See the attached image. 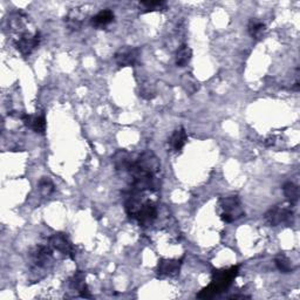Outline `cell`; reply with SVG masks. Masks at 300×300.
Listing matches in <instances>:
<instances>
[{
  "label": "cell",
  "instance_id": "obj_19",
  "mask_svg": "<svg viewBox=\"0 0 300 300\" xmlns=\"http://www.w3.org/2000/svg\"><path fill=\"white\" fill-rule=\"evenodd\" d=\"M274 263H276V266L278 270L281 271L283 273H290L293 271V266H292L291 260L288 259L286 256L279 255L277 256L276 259H274Z\"/></svg>",
  "mask_w": 300,
  "mask_h": 300
},
{
  "label": "cell",
  "instance_id": "obj_10",
  "mask_svg": "<svg viewBox=\"0 0 300 300\" xmlns=\"http://www.w3.org/2000/svg\"><path fill=\"white\" fill-rule=\"evenodd\" d=\"M181 266H182V260L162 259L158 263L157 274L160 277H173L176 274H178Z\"/></svg>",
  "mask_w": 300,
  "mask_h": 300
},
{
  "label": "cell",
  "instance_id": "obj_7",
  "mask_svg": "<svg viewBox=\"0 0 300 300\" xmlns=\"http://www.w3.org/2000/svg\"><path fill=\"white\" fill-rule=\"evenodd\" d=\"M53 249L49 244L42 245L39 244L30 252V262L35 269H42L46 267L47 264L50 263L53 256Z\"/></svg>",
  "mask_w": 300,
  "mask_h": 300
},
{
  "label": "cell",
  "instance_id": "obj_1",
  "mask_svg": "<svg viewBox=\"0 0 300 300\" xmlns=\"http://www.w3.org/2000/svg\"><path fill=\"white\" fill-rule=\"evenodd\" d=\"M239 273V266H231L229 269H222L216 270L212 272V279L211 283L204 287L197 297L200 299H210L214 298L215 295L222 293L225 291L227 287L232 284V281L236 279V277Z\"/></svg>",
  "mask_w": 300,
  "mask_h": 300
},
{
  "label": "cell",
  "instance_id": "obj_2",
  "mask_svg": "<svg viewBox=\"0 0 300 300\" xmlns=\"http://www.w3.org/2000/svg\"><path fill=\"white\" fill-rule=\"evenodd\" d=\"M161 162L151 150H146L140 155L136 161H134L128 169V173L133 181L148 176H156L160 171Z\"/></svg>",
  "mask_w": 300,
  "mask_h": 300
},
{
  "label": "cell",
  "instance_id": "obj_16",
  "mask_svg": "<svg viewBox=\"0 0 300 300\" xmlns=\"http://www.w3.org/2000/svg\"><path fill=\"white\" fill-rule=\"evenodd\" d=\"M193 59V49L188 45H182L176 53V65L178 67H186Z\"/></svg>",
  "mask_w": 300,
  "mask_h": 300
},
{
  "label": "cell",
  "instance_id": "obj_3",
  "mask_svg": "<svg viewBox=\"0 0 300 300\" xmlns=\"http://www.w3.org/2000/svg\"><path fill=\"white\" fill-rule=\"evenodd\" d=\"M220 208L223 210L222 215H220V219L225 223H233L245 216L241 198L236 196V195L222 198L220 200Z\"/></svg>",
  "mask_w": 300,
  "mask_h": 300
},
{
  "label": "cell",
  "instance_id": "obj_20",
  "mask_svg": "<svg viewBox=\"0 0 300 300\" xmlns=\"http://www.w3.org/2000/svg\"><path fill=\"white\" fill-rule=\"evenodd\" d=\"M85 278H86V274L82 272V271H78V272H75L74 276L70 279L71 288H73V290H77L78 292H80L82 288H84L87 285L85 283Z\"/></svg>",
  "mask_w": 300,
  "mask_h": 300
},
{
  "label": "cell",
  "instance_id": "obj_13",
  "mask_svg": "<svg viewBox=\"0 0 300 300\" xmlns=\"http://www.w3.org/2000/svg\"><path fill=\"white\" fill-rule=\"evenodd\" d=\"M65 23H66L67 27L71 31H79L82 27L84 24V17L79 9H73L70 11V13L67 14L65 18Z\"/></svg>",
  "mask_w": 300,
  "mask_h": 300
},
{
  "label": "cell",
  "instance_id": "obj_15",
  "mask_svg": "<svg viewBox=\"0 0 300 300\" xmlns=\"http://www.w3.org/2000/svg\"><path fill=\"white\" fill-rule=\"evenodd\" d=\"M114 20V13L110 10H103L101 11L92 18V25L95 28H102L106 27Z\"/></svg>",
  "mask_w": 300,
  "mask_h": 300
},
{
  "label": "cell",
  "instance_id": "obj_8",
  "mask_svg": "<svg viewBox=\"0 0 300 300\" xmlns=\"http://www.w3.org/2000/svg\"><path fill=\"white\" fill-rule=\"evenodd\" d=\"M140 56V49L135 47L125 46L121 47L120 49L115 53L114 59L117 66L120 67H130L134 66L137 63Z\"/></svg>",
  "mask_w": 300,
  "mask_h": 300
},
{
  "label": "cell",
  "instance_id": "obj_5",
  "mask_svg": "<svg viewBox=\"0 0 300 300\" xmlns=\"http://www.w3.org/2000/svg\"><path fill=\"white\" fill-rule=\"evenodd\" d=\"M293 218V212L290 207L285 205H277L271 208L265 214V220L271 226H278L281 224H288Z\"/></svg>",
  "mask_w": 300,
  "mask_h": 300
},
{
  "label": "cell",
  "instance_id": "obj_18",
  "mask_svg": "<svg viewBox=\"0 0 300 300\" xmlns=\"http://www.w3.org/2000/svg\"><path fill=\"white\" fill-rule=\"evenodd\" d=\"M283 191L285 197L290 205H294L299 200V188L292 182H286L283 186Z\"/></svg>",
  "mask_w": 300,
  "mask_h": 300
},
{
  "label": "cell",
  "instance_id": "obj_11",
  "mask_svg": "<svg viewBox=\"0 0 300 300\" xmlns=\"http://www.w3.org/2000/svg\"><path fill=\"white\" fill-rule=\"evenodd\" d=\"M21 121L24 122V125L26 127L31 128L34 133L37 134H45L47 122L43 115H28L23 114L20 116Z\"/></svg>",
  "mask_w": 300,
  "mask_h": 300
},
{
  "label": "cell",
  "instance_id": "obj_6",
  "mask_svg": "<svg viewBox=\"0 0 300 300\" xmlns=\"http://www.w3.org/2000/svg\"><path fill=\"white\" fill-rule=\"evenodd\" d=\"M40 41L41 35L39 32H35L33 34L25 32L14 41V45H16V48L19 50L20 54H23L24 56H27L40 45Z\"/></svg>",
  "mask_w": 300,
  "mask_h": 300
},
{
  "label": "cell",
  "instance_id": "obj_24",
  "mask_svg": "<svg viewBox=\"0 0 300 300\" xmlns=\"http://www.w3.org/2000/svg\"><path fill=\"white\" fill-rule=\"evenodd\" d=\"M140 5L144 7L146 12H150V11H158L165 7L164 2H142L140 3Z\"/></svg>",
  "mask_w": 300,
  "mask_h": 300
},
{
  "label": "cell",
  "instance_id": "obj_22",
  "mask_svg": "<svg viewBox=\"0 0 300 300\" xmlns=\"http://www.w3.org/2000/svg\"><path fill=\"white\" fill-rule=\"evenodd\" d=\"M26 23V17L23 13H16L9 19V25L12 30H20Z\"/></svg>",
  "mask_w": 300,
  "mask_h": 300
},
{
  "label": "cell",
  "instance_id": "obj_9",
  "mask_svg": "<svg viewBox=\"0 0 300 300\" xmlns=\"http://www.w3.org/2000/svg\"><path fill=\"white\" fill-rule=\"evenodd\" d=\"M157 217V208L155 207L153 202H143L141 205L139 212L135 216V220L140 224V226H148L156 219Z\"/></svg>",
  "mask_w": 300,
  "mask_h": 300
},
{
  "label": "cell",
  "instance_id": "obj_12",
  "mask_svg": "<svg viewBox=\"0 0 300 300\" xmlns=\"http://www.w3.org/2000/svg\"><path fill=\"white\" fill-rule=\"evenodd\" d=\"M132 155L126 150H118L113 156V163L117 171H128V169L133 163Z\"/></svg>",
  "mask_w": 300,
  "mask_h": 300
},
{
  "label": "cell",
  "instance_id": "obj_23",
  "mask_svg": "<svg viewBox=\"0 0 300 300\" xmlns=\"http://www.w3.org/2000/svg\"><path fill=\"white\" fill-rule=\"evenodd\" d=\"M140 95L146 100H151L156 96V89H155L154 86L149 84L142 85L140 87Z\"/></svg>",
  "mask_w": 300,
  "mask_h": 300
},
{
  "label": "cell",
  "instance_id": "obj_17",
  "mask_svg": "<svg viewBox=\"0 0 300 300\" xmlns=\"http://www.w3.org/2000/svg\"><path fill=\"white\" fill-rule=\"evenodd\" d=\"M248 31H249V34L251 35V38L258 40V39L263 38V35L266 31V26L265 24L262 23V21L258 19H251L249 21Z\"/></svg>",
  "mask_w": 300,
  "mask_h": 300
},
{
  "label": "cell",
  "instance_id": "obj_21",
  "mask_svg": "<svg viewBox=\"0 0 300 300\" xmlns=\"http://www.w3.org/2000/svg\"><path fill=\"white\" fill-rule=\"evenodd\" d=\"M39 190L43 197H49L54 191V184L49 177H42L39 181Z\"/></svg>",
  "mask_w": 300,
  "mask_h": 300
},
{
  "label": "cell",
  "instance_id": "obj_14",
  "mask_svg": "<svg viewBox=\"0 0 300 300\" xmlns=\"http://www.w3.org/2000/svg\"><path fill=\"white\" fill-rule=\"evenodd\" d=\"M188 141V135L186 129L183 127H179L178 129H176L175 132L172 133V135L169 140V143H170V147L172 148V150L175 151H179L183 149V147L186 146Z\"/></svg>",
  "mask_w": 300,
  "mask_h": 300
},
{
  "label": "cell",
  "instance_id": "obj_25",
  "mask_svg": "<svg viewBox=\"0 0 300 300\" xmlns=\"http://www.w3.org/2000/svg\"><path fill=\"white\" fill-rule=\"evenodd\" d=\"M274 143H276V137H273V136L267 137V139L265 140V142H264V144H265L266 147H272V146H274Z\"/></svg>",
  "mask_w": 300,
  "mask_h": 300
},
{
  "label": "cell",
  "instance_id": "obj_4",
  "mask_svg": "<svg viewBox=\"0 0 300 300\" xmlns=\"http://www.w3.org/2000/svg\"><path fill=\"white\" fill-rule=\"evenodd\" d=\"M49 245L63 258L74 259V247L65 233H54L49 238Z\"/></svg>",
  "mask_w": 300,
  "mask_h": 300
}]
</instances>
